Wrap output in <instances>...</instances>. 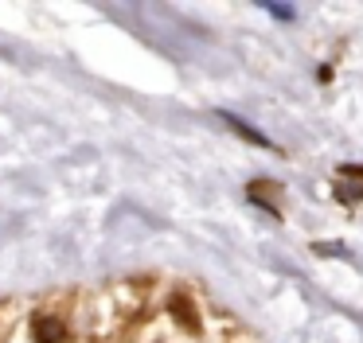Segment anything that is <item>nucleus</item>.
<instances>
[{"label":"nucleus","mask_w":363,"mask_h":343,"mask_svg":"<svg viewBox=\"0 0 363 343\" xmlns=\"http://www.w3.org/2000/svg\"><path fill=\"white\" fill-rule=\"evenodd\" d=\"M32 335L35 343H67V324L59 316H35Z\"/></svg>","instance_id":"obj_1"},{"label":"nucleus","mask_w":363,"mask_h":343,"mask_svg":"<svg viewBox=\"0 0 363 343\" xmlns=\"http://www.w3.org/2000/svg\"><path fill=\"white\" fill-rule=\"evenodd\" d=\"M250 199L254 203H266L274 215L281 210V207H277V184H269V179H254V184H250Z\"/></svg>","instance_id":"obj_2"},{"label":"nucleus","mask_w":363,"mask_h":343,"mask_svg":"<svg viewBox=\"0 0 363 343\" xmlns=\"http://www.w3.org/2000/svg\"><path fill=\"white\" fill-rule=\"evenodd\" d=\"M168 308H172V316L180 320V327H188V332H196V327H199V320H196V312H191L188 296H172V304H168Z\"/></svg>","instance_id":"obj_3"},{"label":"nucleus","mask_w":363,"mask_h":343,"mask_svg":"<svg viewBox=\"0 0 363 343\" xmlns=\"http://www.w3.org/2000/svg\"><path fill=\"white\" fill-rule=\"evenodd\" d=\"M223 121H227V125H230V129H235V133H242L246 140H258V145H266V137H262V133H254V129H246V125L238 121V117H227V113H223Z\"/></svg>","instance_id":"obj_4"}]
</instances>
